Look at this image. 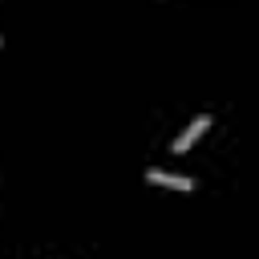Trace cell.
Instances as JSON below:
<instances>
[{
    "label": "cell",
    "mask_w": 259,
    "mask_h": 259,
    "mask_svg": "<svg viewBox=\"0 0 259 259\" xmlns=\"http://www.w3.org/2000/svg\"><path fill=\"white\" fill-rule=\"evenodd\" d=\"M206 130H210V117H206V113H198V117H194V121H190V125L174 138V154H186V150H190V146H194Z\"/></svg>",
    "instance_id": "1"
},
{
    "label": "cell",
    "mask_w": 259,
    "mask_h": 259,
    "mask_svg": "<svg viewBox=\"0 0 259 259\" xmlns=\"http://www.w3.org/2000/svg\"><path fill=\"white\" fill-rule=\"evenodd\" d=\"M146 182H154V186H170V190H194V178H186V174H170V170H150Z\"/></svg>",
    "instance_id": "2"
}]
</instances>
